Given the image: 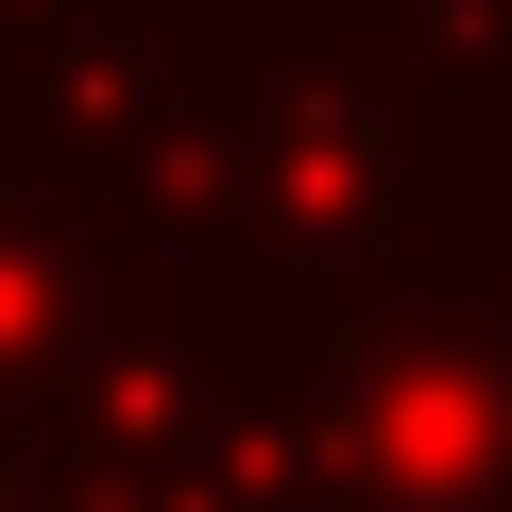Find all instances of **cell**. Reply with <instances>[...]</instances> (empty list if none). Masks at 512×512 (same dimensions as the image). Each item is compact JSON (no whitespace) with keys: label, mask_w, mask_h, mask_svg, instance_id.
Wrapping results in <instances>:
<instances>
[{"label":"cell","mask_w":512,"mask_h":512,"mask_svg":"<svg viewBox=\"0 0 512 512\" xmlns=\"http://www.w3.org/2000/svg\"><path fill=\"white\" fill-rule=\"evenodd\" d=\"M103 325H120L103 239H86L35 171H0V427H52V393L86 376Z\"/></svg>","instance_id":"obj_3"},{"label":"cell","mask_w":512,"mask_h":512,"mask_svg":"<svg viewBox=\"0 0 512 512\" xmlns=\"http://www.w3.org/2000/svg\"><path fill=\"white\" fill-rule=\"evenodd\" d=\"M239 359L291 410L308 512H512V256L393 308H256Z\"/></svg>","instance_id":"obj_2"},{"label":"cell","mask_w":512,"mask_h":512,"mask_svg":"<svg viewBox=\"0 0 512 512\" xmlns=\"http://www.w3.org/2000/svg\"><path fill=\"white\" fill-rule=\"evenodd\" d=\"M52 512H222L205 478H52Z\"/></svg>","instance_id":"obj_4"},{"label":"cell","mask_w":512,"mask_h":512,"mask_svg":"<svg viewBox=\"0 0 512 512\" xmlns=\"http://www.w3.org/2000/svg\"><path fill=\"white\" fill-rule=\"evenodd\" d=\"M205 18H274V0H205Z\"/></svg>","instance_id":"obj_5"},{"label":"cell","mask_w":512,"mask_h":512,"mask_svg":"<svg viewBox=\"0 0 512 512\" xmlns=\"http://www.w3.org/2000/svg\"><path fill=\"white\" fill-rule=\"evenodd\" d=\"M205 35H222L239 205H256V308H393V291H461L495 256V188L393 86L359 18L274 0V18H205Z\"/></svg>","instance_id":"obj_1"}]
</instances>
